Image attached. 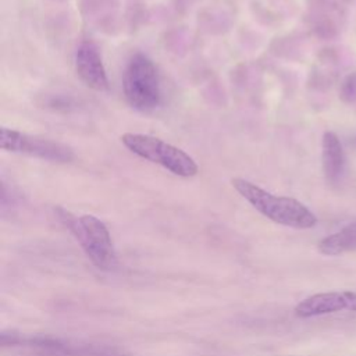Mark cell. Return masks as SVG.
<instances>
[{
	"label": "cell",
	"mask_w": 356,
	"mask_h": 356,
	"mask_svg": "<svg viewBox=\"0 0 356 356\" xmlns=\"http://www.w3.org/2000/svg\"><path fill=\"white\" fill-rule=\"evenodd\" d=\"M122 90L127 103L142 113L156 110L161 103L159 72L153 61L143 53H136L127 64L122 76Z\"/></svg>",
	"instance_id": "277c9868"
},
{
	"label": "cell",
	"mask_w": 356,
	"mask_h": 356,
	"mask_svg": "<svg viewBox=\"0 0 356 356\" xmlns=\"http://www.w3.org/2000/svg\"><path fill=\"white\" fill-rule=\"evenodd\" d=\"M0 147L6 152L22 153L57 163H68L74 157L71 147L60 142L32 136L7 127L0 128Z\"/></svg>",
	"instance_id": "5b68a950"
},
{
	"label": "cell",
	"mask_w": 356,
	"mask_h": 356,
	"mask_svg": "<svg viewBox=\"0 0 356 356\" xmlns=\"http://www.w3.org/2000/svg\"><path fill=\"white\" fill-rule=\"evenodd\" d=\"M339 97L343 103L352 104L356 102V71L348 74L339 88Z\"/></svg>",
	"instance_id": "30bf717a"
},
{
	"label": "cell",
	"mask_w": 356,
	"mask_h": 356,
	"mask_svg": "<svg viewBox=\"0 0 356 356\" xmlns=\"http://www.w3.org/2000/svg\"><path fill=\"white\" fill-rule=\"evenodd\" d=\"M321 164L324 178L330 185H338L346 171V156L338 135L325 131L321 140Z\"/></svg>",
	"instance_id": "ba28073f"
},
{
	"label": "cell",
	"mask_w": 356,
	"mask_h": 356,
	"mask_svg": "<svg viewBox=\"0 0 356 356\" xmlns=\"http://www.w3.org/2000/svg\"><path fill=\"white\" fill-rule=\"evenodd\" d=\"M348 310L356 313V292L352 291H331L320 292L300 300L295 306V314L300 318L324 316Z\"/></svg>",
	"instance_id": "8992f818"
},
{
	"label": "cell",
	"mask_w": 356,
	"mask_h": 356,
	"mask_svg": "<svg viewBox=\"0 0 356 356\" xmlns=\"http://www.w3.org/2000/svg\"><path fill=\"white\" fill-rule=\"evenodd\" d=\"M231 185L260 214L280 225L309 229L317 224L316 214L293 197L273 195L243 178H232Z\"/></svg>",
	"instance_id": "6da1fadb"
},
{
	"label": "cell",
	"mask_w": 356,
	"mask_h": 356,
	"mask_svg": "<svg viewBox=\"0 0 356 356\" xmlns=\"http://www.w3.org/2000/svg\"><path fill=\"white\" fill-rule=\"evenodd\" d=\"M58 217L79 242L88 259L100 270L108 271L117 266V253L106 224L95 216L75 217L67 210L57 209Z\"/></svg>",
	"instance_id": "7a4b0ae2"
},
{
	"label": "cell",
	"mask_w": 356,
	"mask_h": 356,
	"mask_svg": "<svg viewBox=\"0 0 356 356\" xmlns=\"http://www.w3.org/2000/svg\"><path fill=\"white\" fill-rule=\"evenodd\" d=\"M317 249L325 256H339L356 250V221L323 238L318 242Z\"/></svg>",
	"instance_id": "9c48e42d"
},
{
	"label": "cell",
	"mask_w": 356,
	"mask_h": 356,
	"mask_svg": "<svg viewBox=\"0 0 356 356\" xmlns=\"http://www.w3.org/2000/svg\"><path fill=\"white\" fill-rule=\"evenodd\" d=\"M121 143L138 157L161 165L174 175L189 178L199 172V167L193 157L160 138L146 134L127 132L121 136Z\"/></svg>",
	"instance_id": "3957f363"
},
{
	"label": "cell",
	"mask_w": 356,
	"mask_h": 356,
	"mask_svg": "<svg viewBox=\"0 0 356 356\" xmlns=\"http://www.w3.org/2000/svg\"><path fill=\"white\" fill-rule=\"evenodd\" d=\"M75 71L90 89L103 92L108 88V78L96 44L90 40L79 43L75 51Z\"/></svg>",
	"instance_id": "52a82bcc"
},
{
	"label": "cell",
	"mask_w": 356,
	"mask_h": 356,
	"mask_svg": "<svg viewBox=\"0 0 356 356\" xmlns=\"http://www.w3.org/2000/svg\"><path fill=\"white\" fill-rule=\"evenodd\" d=\"M352 145L356 147V138H353V140H352Z\"/></svg>",
	"instance_id": "8fae6325"
}]
</instances>
